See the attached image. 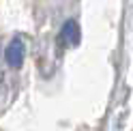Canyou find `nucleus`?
<instances>
[{"label":"nucleus","mask_w":133,"mask_h":131,"mask_svg":"<svg viewBox=\"0 0 133 131\" xmlns=\"http://www.w3.org/2000/svg\"><path fill=\"white\" fill-rule=\"evenodd\" d=\"M58 41H60V45H64V47H75L79 43V26L75 22H66L62 26V30H60Z\"/></svg>","instance_id":"nucleus-1"},{"label":"nucleus","mask_w":133,"mask_h":131,"mask_svg":"<svg viewBox=\"0 0 133 131\" xmlns=\"http://www.w3.org/2000/svg\"><path fill=\"white\" fill-rule=\"evenodd\" d=\"M24 43H22V39H13L11 43H9V47L4 50V58H6V62L11 64V67H19V64L24 62Z\"/></svg>","instance_id":"nucleus-2"}]
</instances>
